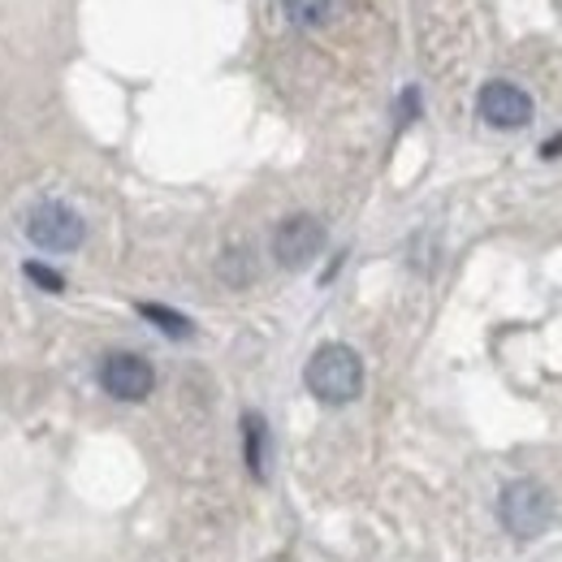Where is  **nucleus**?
Instances as JSON below:
<instances>
[{
	"label": "nucleus",
	"mask_w": 562,
	"mask_h": 562,
	"mask_svg": "<svg viewBox=\"0 0 562 562\" xmlns=\"http://www.w3.org/2000/svg\"><path fill=\"white\" fill-rule=\"evenodd\" d=\"M100 385L117 403H143L156 390V372H151V363L143 355L113 351L104 355V363H100Z\"/></svg>",
	"instance_id": "6"
},
{
	"label": "nucleus",
	"mask_w": 562,
	"mask_h": 562,
	"mask_svg": "<svg viewBox=\"0 0 562 562\" xmlns=\"http://www.w3.org/2000/svg\"><path fill=\"white\" fill-rule=\"evenodd\" d=\"M303 381H307L312 398H321L325 407H347L363 394V359L347 342H329L307 359Z\"/></svg>",
	"instance_id": "1"
},
{
	"label": "nucleus",
	"mask_w": 562,
	"mask_h": 562,
	"mask_svg": "<svg viewBox=\"0 0 562 562\" xmlns=\"http://www.w3.org/2000/svg\"><path fill=\"white\" fill-rule=\"evenodd\" d=\"M325 251V225L312 212H294L273 229V260L281 269H307Z\"/></svg>",
	"instance_id": "4"
},
{
	"label": "nucleus",
	"mask_w": 562,
	"mask_h": 562,
	"mask_svg": "<svg viewBox=\"0 0 562 562\" xmlns=\"http://www.w3.org/2000/svg\"><path fill=\"white\" fill-rule=\"evenodd\" d=\"M26 238L44 251H78L87 238V225L74 209L57 204V200H44L26 216Z\"/></svg>",
	"instance_id": "3"
},
{
	"label": "nucleus",
	"mask_w": 562,
	"mask_h": 562,
	"mask_svg": "<svg viewBox=\"0 0 562 562\" xmlns=\"http://www.w3.org/2000/svg\"><path fill=\"white\" fill-rule=\"evenodd\" d=\"M497 519L515 541H537L554 524V497L541 481H510L497 497Z\"/></svg>",
	"instance_id": "2"
},
{
	"label": "nucleus",
	"mask_w": 562,
	"mask_h": 562,
	"mask_svg": "<svg viewBox=\"0 0 562 562\" xmlns=\"http://www.w3.org/2000/svg\"><path fill=\"white\" fill-rule=\"evenodd\" d=\"M541 156H546V160H554V156H562V135H554V139L541 143Z\"/></svg>",
	"instance_id": "11"
},
{
	"label": "nucleus",
	"mask_w": 562,
	"mask_h": 562,
	"mask_svg": "<svg viewBox=\"0 0 562 562\" xmlns=\"http://www.w3.org/2000/svg\"><path fill=\"white\" fill-rule=\"evenodd\" d=\"M243 454H247V472L256 481H265L269 476V424L260 412L243 416Z\"/></svg>",
	"instance_id": "7"
},
{
	"label": "nucleus",
	"mask_w": 562,
	"mask_h": 562,
	"mask_svg": "<svg viewBox=\"0 0 562 562\" xmlns=\"http://www.w3.org/2000/svg\"><path fill=\"white\" fill-rule=\"evenodd\" d=\"M26 278L35 281L40 290H48V294H61L66 290V278L57 273V269H48V265H40V260H26V269H22Z\"/></svg>",
	"instance_id": "10"
},
{
	"label": "nucleus",
	"mask_w": 562,
	"mask_h": 562,
	"mask_svg": "<svg viewBox=\"0 0 562 562\" xmlns=\"http://www.w3.org/2000/svg\"><path fill=\"white\" fill-rule=\"evenodd\" d=\"M139 316L143 321H151L160 334H169L173 342H182V338H191V334H195V325H191L182 312L165 307V303H139Z\"/></svg>",
	"instance_id": "8"
},
{
	"label": "nucleus",
	"mask_w": 562,
	"mask_h": 562,
	"mask_svg": "<svg viewBox=\"0 0 562 562\" xmlns=\"http://www.w3.org/2000/svg\"><path fill=\"white\" fill-rule=\"evenodd\" d=\"M476 113L493 131H524L532 122V95L506 78H493L476 95Z\"/></svg>",
	"instance_id": "5"
},
{
	"label": "nucleus",
	"mask_w": 562,
	"mask_h": 562,
	"mask_svg": "<svg viewBox=\"0 0 562 562\" xmlns=\"http://www.w3.org/2000/svg\"><path fill=\"white\" fill-rule=\"evenodd\" d=\"M334 13V0H285V18L299 26V31H316L325 26Z\"/></svg>",
	"instance_id": "9"
}]
</instances>
